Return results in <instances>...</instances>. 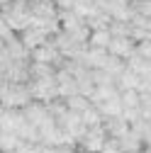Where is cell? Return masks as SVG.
<instances>
[{
  "label": "cell",
  "instance_id": "16",
  "mask_svg": "<svg viewBox=\"0 0 151 153\" xmlns=\"http://www.w3.org/2000/svg\"><path fill=\"white\" fill-rule=\"evenodd\" d=\"M42 153H76V151H73V146H68V143H54V146L42 143Z\"/></svg>",
  "mask_w": 151,
  "mask_h": 153
},
{
  "label": "cell",
  "instance_id": "7",
  "mask_svg": "<svg viewBox=\"0 0 151 153\" xmlns=\"http://www.w3.org/2000/svg\"><path fill=\"white\" fill-rule=\"evenodd\" d=\"M134 49H137V42L132 36H112L107 44V53L120 56V59H127L129 53H134Z\"/></svg>",
  "mask_w": 151,
  "mask_h": 153
},
{
  "label": "cell",
  "instance_id": "25",
  "mask_svg": "<svg viewBox=\"0 0 151 153\" xmlns=\"http://www.w3.org/2000/svg\"><path fill=\"white\" fill-rule=\"evenodd\" d=\"M0 83H3V80H0Z\"/></svg>",
  "mask_w": 151,
  "mask_h": 153
},
{
  "label": "cell",
  "instance_id": "24",
  "mask_svg": "<svg viewBox=\"0 0 151 153\" xmlns=\"http://www.w3.org/2000/svg\"><path fill=\"white\" fill-rule=\"evenodd\" d=\"M129 3H134V0H129Z\"/></svg>",
  "mask_w": 151,
  "mask_h": 153
},
{
  "label": "cell",
  "instance_id": "2",
  "mask_svg": "<svg viewBox=\"0 0 151 153\" xmlns=\"http://www.w3.org/2000/svg\"><path fill=\"white\" fill-rule=\"evenodd\" d=\"M32 100L27 83H17V80H3L0 83V105L3 107H17L22 109Z\"/></svg>",
  "mask_w": 151,
  "mask_h": 153
},
{
  "label": "cell",
  "instance_id": "13",
  "mask_svg": "<svg viewBox=\"0 0 151 153\" xmlns=\"http://www.w3.org/2000/svg\"><path fill=\"white\" fill-rule=\"evenodd\" d=\"M120 100H122V109L124 107H139L141 105V95L139 90H120Z\"/></svg>",
  "mask_w": 151,
  "mask_h": 153
},
{
  "label": "cell",
  "instance_id": "21",
  "mask_svg": "<svg viewBox=\"0 0 151 153\" xmlns=\"http://www.w3.org/2000/svg\"><path fill=\"white\" fill-rule=\"evenodd\" d=\"M5 3H7V0H0V7H3V5H5Z\"/></svg>",
  "mask_w": 151,
  "mask_h": 153
},
{
  "label": "cell",
  "instance_id": "10",
  "mask_svg": "<svg viewBox=\"0 0 151 153\" xmlns=\"http://www.w3.org/2000/svg\"><path fill=\"white\" fill-rule=\"evenodd\" d=\"M17 146H20V136H17V131L0 129V153H15Z\"/></svg>",
  "mask_w": 151,
  "mask_h": 153
},
{
  "label": "cell",
  "instance_id": "5",
  "mask_svg": "<svg viewBox=\"0 0 151 153\" xmlns=\"http://www.w3.org/2000/svg\"><path fill=\"white\" fill-rule=\"evenodd\" d=\"M29 61H39V63H49L54 68H59V66H64L66 59L61 56L59 46H56L54 42H44V44H39L37 49L29 51Z\"/></svg>",
  "mask_w": 151,
  "mask_h": 153
},
{
  "label": "cell",
  "instance_id": "15",
  "mask_svg": "<svg viewBox=\"0 0 151 153\" xmlns=\"http://www.w3.org/2000/svg\"><path fill=\"white\" fill-rule=\"evenodd\" d=\"M107 29L112 36H129V22H124V20H112L107 25Z\"/></svg>",
  "mask_w": 151,
  "mask_h": 153
},
{
  "label": "cell",
  "instance_id": "20",
  "mask_svg": "<svg viewBox=\"0 0 151 153\" xmlns=\"http://www.w3.org/2000/svg\"><path fill=\"white\" fill-rule=\"evenodd\" d=\"M3 59H5V42L0 39V61H3Z\"/></svg>",
  "mask_w": 151,
  "mask_h": 153
},
{
  "label": "cell",
  "instance_id": "9",
  "mask_svg": "<svg viewBox=\"0 0 151 153\" xmlns=\"http://www.w3.org/2000/svg\"><path fill=\"white\" fill-rule=\"evenodd\" d=\"M98 112L102 114V119L105 117H115V114H122V100H120V92L117 95H112V97H105L100 102H95Z\"/></svg>",
  "mask_w": 151,
  "mask_h": 153
},
{
  "label": "cell",
  "instance_id": "4",
  "mask_svg": "<svg viewBox=\"0 0 151 153\" xmlns=\"http://www.w3.org/2000/svg\"><path fill=\"white\" fill-rule=\"evenodd\" d=\"M107 141V129L105 124H93V126H85L83 136L76 141V146H81V151H88V153H100V148L105 146Z\"/></svg>",
  "mask_w": 151,
  "mask_h": 153
},
{
  "label": "cell",
  "instance_id": "22",
  "mask_svg": "<svg viewBox=\"0 0 151 153\" xmlns=\"http://www.w3.org/2000/svg\"><path fill=\"white\" fill-rule=\"evenodd\" d=\"M0 112H3V105H0Z\"/></svg>",
  "mask_w": 151,
  "mask_h": 153
},
{
  "label": "cell",
  "instance_id": "18",
  "mask_svg": "<svg viewBox=\"0 0 151 153\" xmlns=\"http://www.w3.org/2000/svg\"><path fill=\"white\" fill-rule=\"evenodd\" d=\"M10 36H15V32L10 29V25L5 22V17H3V12H0V39H3V42H7Z\"/></svg>",
  "mask_w": 151,
  "mask_h": 153
},
{
  "label": "cell",
  "instance_id": "17",
  "mask_svg": "<svg viewBox=\"0 0 151 153\" xmlns=\"http://www.w3.org/2000/svg\"><path fill=\"white\" fill-rule=\"evenodd\" d=\"M15 153H42V143H29V141H20V146L15 148Z\"/></svg>",
  "mask_w": 151,
  "mask_h": 153
},
{
  "label": "cell",
  "instance_id": "8",
  "mask_svg": "<svg viewBox=\"0 0 151 153\" xmlns=\"http://www.w3.org/2000/svg\"><path fill=\"white\" fill-rule=\"evenodd\" d=\"M107 59V49H100V46H85V51L81 53V63L88 66V68H102Z\"/></svg>",
  "mask_w": 151,
  "mask_h": 153
},
{
  "label": "cell",
  "instance_id": "11",
  "mask_svg": "<svg viewBox=\"0 0 151 153\" xmlns=\"http://www.w3.org/2000/svg\"><path fill=\"white\" fill-rule=\"evenodd\" d=\"M64 102H66V107L73 109V112H83V109H88V107L93 105L88 95H81V92H73V95H68V97H64Z\"/></svg>",
  "mask_w": 151,
  "mask_h": 153
},
{
  "label": "cell",
  "instance_id": "6",
  "mask_svg": "<svg viewBox=\"0 0 151 153\" xmlns=\"http://www.w3.org/2000/svg\"><path fill=\"white\" fill-rule=\"evenodd\" d=\"M51 39V34L44 29V27H37V25H29V27H25L22 32H20V42L32 51V49H37L39 44H44V42H49Z\"/></svg>",
  "mask_w": 151,
  "mask_h": 153
},
{
  "label": "cell",
  "instance_id": "3",
  "mask_svg": "<svg viewBox=\"0 0 151 153\" xmlns=\"http://www.w3.org/2000/svg\"><path fill=\"white\" fill-rule=\"evenodd\" d=\"M29 95L32 100H39V102H51L59 97V90H56V78L54 75H46V78H29L27 80Z\"/></svg>",
  "mask_w": 151,
  "mask_h": 153
},
{
  "label": "cell",
  "instance_id": "19",
  "mask_svg": "<svg viewBox=\"0 0 151 153\" xmlns=\"http://www.w3.org/2000/svg\"><path fill=\"white\" fill-rule=\"evenodd\" d=\"M54 3H56L59 10H64V7H71V5H73V0H54Z\"/></svg>",
  "mask_w": 151,
  "mask_h": 153
},
{
  "label": "cell",
  "instance_id": "14",
  "mask_svg": "<svg viewBox=\"0 0 151 153\" xmlns=\"http://www.w3.org/2000/svg\"><path fill=\"white\" fill-rule=\"evenodd\" d=\"M81 119H83V124H85V126H93V124H100V122H102V114L98 112V107H95V105H90L88 109H83V112H81Z\"/></svg>",
  "mask_w": 151,
  "mask_h": 153
},
{
  "label": "cell",
  "instance_id": "1",
  "mask_svg": "<svg viewBox=\"0 0 151 153\" xmlns=\"http://www.w3.org/2000/svg\"><path fill=\"white\" fill-rule=\"evenodd\" d=\"M5 22L10 25V29L15 34H20L25 27H29V20H32V12H29V3L27 0H7V3L0 7Z\"/></svg>",
  "mask_w": 151,
  "mask_h": 153
},
{
  "label": "cell",
  "instance_id": "23",
  "mask_svg": "<svg viewBox=\"0 0 151 153\" xmlns=\"http://www.w3.org/2000/svg\"><path fill=\"white\" fill-rule=\"evenodd\" d=\"M81 153H88V151H81Z\"/></svg>",
  "mask_w": 151,
  "mask_h": 153
},
{
  "label": "cell",
  "instance_id": "12",
  "mask_svg": "<svg viewBox=\"0 0 151 153\" xmlns=\"http://www.w3.org/2000/svg\"><path fill=\"white\" fill-rule=\"evenodd\" d=\"M110 39H112L110 29H90V34H88V46H100V49H107Z\"/></svg>",
  "mask_w": 151,
  "mask_h": 153
}]
</instances>
